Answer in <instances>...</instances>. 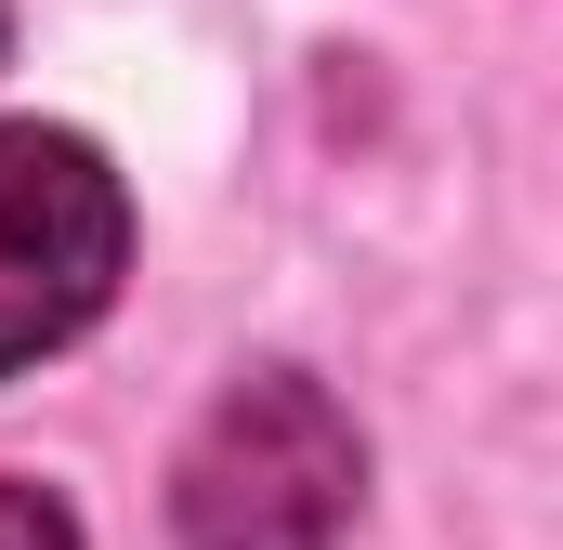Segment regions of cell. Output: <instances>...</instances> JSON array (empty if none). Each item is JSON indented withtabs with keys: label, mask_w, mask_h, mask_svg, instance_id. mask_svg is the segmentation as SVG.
Wrapping results in <instances>:
<instances>
[{
	"label": "cell",
	"mask_w": 563,
	"mask_h": 550,
	"mask_svg": "<svg viewBox=\"0 0 563 550\" xmlns=\"http://www.w3.org/2000/svg\"><path fill=\"white\" fill-rule=\"evenodd\" d=\"M119 275H132V197L106 144L0 119V381L66 354L119 301Z\"/></svg>",
	"instance_id": "7a4b0ae2"
},
{
	"label": "cell",
	"mask_w": 563,
	"mask_h": 550,
	"mask_svg": "<svg viewBox=\"0 0 563 550\" xmlns=\"http://www.w3.org/2000/svg\"><path fill=\"white\" fill-rule=\"evenodd\" d=\"M0 40H13V0H0Z\"/></svg>",
	"instance_id": "277c9868"
},
{
	"label": "cell",
	"mask_w": 563,
	"mask_h": 550,
	"mask_svg": "<svg viewBox=\"0 0 563 550\" xmlns=\"http://www.w3.org/2000/svg\"><path fill=\"white\" fill-rule=\"evenodd\" d=\"M0 550H79V525H66L40 485H0Z\"/></svg>",
	"instance_id": "3957f363"
},
{
	"label": "cell",
	"mask_w": 563,
	"mask_h": 550,
	"mask_svg": "<svg viewBox=\"0 0 563 550\" xmlns=\"http://www.w3.org/2000/svg\"><path fill=\"white\" fill-rule=\"evenodd\" d=\"M354 498H367V446H354L341 394L301 367H250L170 459L184 550H341Z\"/></svg>",
	"instance_id": "6da1fadb"
}]
</instances>
